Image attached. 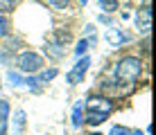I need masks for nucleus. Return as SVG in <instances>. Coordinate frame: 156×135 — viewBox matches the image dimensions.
Returning <instances> with one entry per match:
<instances>
[{"label":"nucleus","instance_id":"13","mask_svg":"<svg viewBox=\"0 0 156 135\" xmlns=\"http://www.w3.org/2000/svg\"><path fill=\"white\" fill-rule=\"evenodd\" d=\"M48 5L55 9H66L68 5H70V0H48Z\"/></svg>","mask_w":156,"mask_h":135},{"label":"nucleus","instance_id":"8","mask_svg":"<svg viewBox=\"0 0 156 135\" xmlns=\"http://www.w3.org/2000/svg\"><path fill=\"white\" fill-rule=\"evenodd\" d=\"M82 108H84V104L79 101V104H75V108H73V126H82Z\"/></svg>","mask_w":156,"mask_h":135},{"label":"nucleus","instance_id":"15","mask_svg":"<svg viewBox=\"0 0 156 135\" xmlns=\"http://www.w3.org/2000/svg\"><path fill=\"white\" fill-rule=\"evenodd\" d=\"M86 50H88V43H86V41H79V43H77V47H75V52H77V56H82V54H84Z\"/></svg>","mask_w":156,"mask_h":135},{"label":"nucleus","instance_id":"14","mask_svg":"<svg viewBox=\"0 0 156 135\" xmlns=\"http://www.w3.org/2000/svg\"><path fill=\"white\" fill-rule=\"evenodd\" d=\"M55 77H57V68H50V70H45V72H41L39 81H50V79H55Z\"/></svg>","mask_w":156,"mask_h":135},{"label":"nucleus","instance_id":"5","mask_svg":"<svg viewBox=\"0 0 156 135\" xmlns=\"http://www.w3.org/2000/svg\"><path fill=\"white\" fill-rule=\"evenodd\" d=\"M136 25H138L140 32H149V27H152V9H149V5H145L143 9H138Z\"/></svg>","mask_w":156,"mask_h":135},{"label":"nucleus","instance_id":"10","mask_svg":"<svg viewBox=\"0 0 156 135\" xmlns=\"http://www.w3.org/2000/svg\"><path fill=\"white\" fill-rule=\"evenodd\" d=\"M9 27H12V25H9V18L5 14H0V39L9 34Z\"/></svg>","mask_w":156,"mask_h":135},{"label":"nucleus","instance_id":"17","mask_svg":"<svg viewBox=\"0 0 156 135\" xmlns=\"http://www.w3.org/2000/svg\"><path fill=\"white\" fill-rule=\"evenodd\" d=\"M129 135H143L140 131H133V133H129Z\"/></svg>","mask_w":156,"mask_h":135},{"label":"nucleus","instance_id":"7","mask_svg":"<svg viewBox=\"0 0 156 135\" xmlns=\"http://www.w3.org/2000/svg\"><path fill=\"white\" fill-rule=\"evenodd\" d=\"M106 39H109L111 43H127V41H129V34H125V32H118V29H111L109 34H106Z\"/></svg>","mask_w":156,"mask_h":135},{"label":"nucleus","instance_id":"2","mask_svg":"<svg viewBox=\"0 0 156 135\" xmlns=\"http://www.w3.org/2000/svg\"><path fill=\"white\" fill-rule=\"evenodd\" d=\"M140 59L138 56H125L115 63V79L120 83H133L138 77H140Z\"/></svg>","mask_w":156,"mask_h":135},{"label":"nucleus","instance_id":"11","mask_svg":"<svg viewBox=\"0 0 156 135\" xmlns=\"http://www.w3.org/2000/svg\"><path fill=\"white\" fill-rule=\"evenodd\" d=\"M16 7V0H0V14H9Z\"/></svg>","mask_w":156,"mask_h":135},{"label":"nucleus","instance_id":"18","mask_svg":"<svg viewBox=\"0 0 156 135\" xmlns=\"http://www.w3.org/2000/svg\"><path fill=\"white\" fill-rule=\"evenodd\" d=\"M88 135H102V133H88Z\"/></svg>","mask_w":156,"mask_h":135},{"label":"nucleus","instance_id":"3","mask_svg":"<svg viewBox=\"0 0 156 135\" xmlns=\"http://www.w3.org/2000/svg\"><path fill=\"white\" fill-rule=\"evenodd\" d=\"M43 68V59H41V54H36V52H23L18 56V70L20 72H39V70Z\"/></svg>","mask_w":156,"mask_h":135},{"label":"nucleus","instance_id":"6","mask_svg":"<svg viewBox=\"0 0 156 135\" xmlns=\"http://www.w3.org/2000/svg\"><path fill=\"white\" fill-rule=\"evenodd\" d=\"M7 124H9V101L0 99V135H7Z\"/></svg>","mask_w":156,"mask_h":135},{"label":"nucleus","instance_id":"4","mask_svg":"<svg viewBox=\"0 0 156 135\" xmlns=\"http://www.w3.org/2000/svg\"><path fill=\"white\" fill-rule=\"evenodd\" d=\"M88 68H90V59L86 56V54H84V56H79V61L73 66V70L68 72V77H66L68 83L75 86V83H79V81H84V74L88 72Z\"/></svg>","mask_w":156,"mask_h":135},{"label":"nucleus","instance_id":"16","mask_svg":"<svg viewBox=\"0 0 156 135\" xmlns=\"http://www.w3.org/2000/svg\"><path fill=\"white\" fill-rule=\"evenodd\" d=\"M109 135H129V131H127L125 126H113V128H111V133H109Z\"/></svg>","mask_w":156,"mask_h":135},{"label":"nucleus","instance_id":"1","mask_svg":"<svg viewBox=\"0 0 156 135\" xmlns=\"http://www.w3.org/2000/svg\"><path fill=\"white\" fill-rule=\"evenodd\" d=\"M111 110H113V104H111L106 97L90 95L88 101H86V124L98 126V124H102L106 117L111 115Z\"/></svg>","mask_w":156,"mask_h":135},{"label":"nucleus","instance_id":"12","mask_svg":"<svg viewBox=\"0 0 156 135\" xmlns=\"http://www.w3.org/2000/svg\"><path fill=\"white\" fill-rule=\"evenodd\" d=\"M100 5L104 12H115L118 9V0H100Z\"/></svg>","mask_w":156,"mask_h":135},{"label":"nucleus","instance_id":"9","mask_svg":"<svg viewBox=\"0 0 156 135\" xmlns=\"http://www.w3.org/2000/svg\"><path fill=\"white\" fill-rule=\"evenodd\" d=\"M23 124H25V113H23V110H16V115H14V131L20 133Z\"/></svg>","mask_w":156,"mask_h":135}]
</instances>
